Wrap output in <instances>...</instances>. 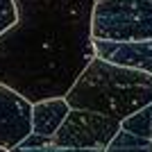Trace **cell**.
<instances>
[{
  "mask_svg": "<svg viewBox=\"0 0 152 152\" xmlns=\"http://www.w3.org/2000/svg\"><path fill=\"white\" fill-rule=\"evenodd\" d=\"M95 0H16L18 20L0 37V84L30 104L66 98L93 61Z\"/></svg>",
  "mask_w": 152,
  "mask_h": 152,
  "instance_id": "cell-1",
  "label": "cell"
},
{
  "mask_svg": "<svg viewBox=\"0 0 152 152\" xmlns=\"http://www.w3.org/2000/svg\"><path fill=\"white\" fill-rule=\"evenodd\" d=\"M70 109L93 111L125 123L152 104V75L114 66L93 57L66 95Z\"/></svg>",
  "mask_w": 152,
  "mask_h": 152,
  "instance_id": "cell-2",
  "label": "cell"
},
{
  "mask_svg": "<svg viewBox=\"0 0 152 152\" xmlns=\"http://www.w3.org/2000/svg\"><path fill=\"white\" fill-rule=\"evenodd\" d=\"M93 41H152V0L95 2L91 20Z\"/></svg>",
  "mask_w": 152,
  "mask_h": 152,
  "instance_id": "cell-3",
  "label": "cell"
},
{
  "mask_svg": "<svg viewBox=\"0 0 152 152\" xmlns=\"http://www.w3.org/2000/svg\"><path fill=\"white\" fill-rule=\"evenodd\" d=\"M121 129H123V123L114 121L109 116L70 109L68 118L61 125V129L57 132V136L52 139V143L57 148H61V150H100V152H104Z\"/></svg>",
  "mask_w": 152,
  "mask_h": 152,
  "instance_id": "cell-4",
  "label": "cell"
},
{
  "mask_svg": "<svg viewBox=\"0 0 152 152\" xmlns=\"http://www.w3.org/2000/svg\"><path fill=\"white\" fill-rule=\"evenodd\" d=\"M32 134V104L0 84V148L12 152Z\"/></svg>",
  "mask_w": 152,
  "mask_h": 152,
  "instance_id": "cell-5",
  "label": "cell"
},
{
  "mask_svg": "<svg viewBox=\"0 0 152 152\" xmlns=\"http://www.w3.org/2000/svg\"><path fill=\"white\" fill-rule=\"evenodd\" d=\"M93 52L102 61L152 75V41H129V43L93 41Z\"/></svg>",
  "mask_w": 152,
  "mask_h": 152,
  "instance_id": "cell-6",
  "label": "cell"
},
{
  "mask_svg": "<svg viewBox=\"0 0 152 152\" xmlns=\"http://www.w3.org/2000/svg\"><path fill=\"white\" fill-rule=\"evenodd\" d=\"M70 114L66 98H52L32 104V134L52 141Z\"/></svg>",
  "mask_w": 152,
  "mask_h": 152,
  "instance_id": "cell-7",
  "label": "cell"
},
{
  "mask_svg": "<svg viewBox=\"0 0 152 152\" xmlns=\"http://www.w3.org/2000/svg\"><path fill=\"white\" fill-rule=\"evenodd\" d=\"M104 152H152V141L121 129Z\"/></svg>",
  "mask_w": 152,
  "mask_h": 152,
  "instance_id": "cell-8",
  "label": "cell"
},
{
  "mask_svg": "<svg viewBox=\"0 0 152 152\" xmlns=\"http://www.w3.org/2000/svg\"><path fill=\"white\" fill-rule=\"evenodd\" d=\"M123 129L129 134H136L141 139L152 141V104H148L145 109L136 111L132 118H127L123 123Z\"/></svg>",
  "mask_w": 152,
  "mask_h": 152,
  "instance_id": "cell-9",
  "label": "cell"
},
{
  "mask_svg": "<svg viewBox=\"0 0 152 152\" xmlns=\"http://www.w3.org/2000/svg\"><path fill=\"white\" fill-rule=\"evenodd\" d=\"M16 20H18L16 0H0V37H2L9 27L16 25Z\"/></svg>",
  "mask_w": 152,
  "mask_h": 152,
  "instance_id": "cell-10",
  "label": "cell"
},
{
  "mask_svg": "<svg viewBox=\"0 0 152 152\" xmlns=\"http://www.w3.org/2000/svg\"><path fill=\"white\" fill-rule=\"evenodd\" d=\"M0 152H9V150H5V148H0Z\"/></svg>",
  "mask_w": 152,
  "mask_h": 152,
  "instance_id": "cell-11",
  "label": "cell"
},
{
  "mask_svg": "<svg viewBox=\"0 0 152 152\" xmlns=\"http://www.w3.org/2000/svg\"><path fill=\"white\" fill-rule=\"evenodd\" d=\"M95 2H104V0H95Z\"/></svg>",
  "mask_w": 152,
  "mask_h": 152,
  "instance_id": "cell-12",
  "label": "cell"
}]
</instances>
